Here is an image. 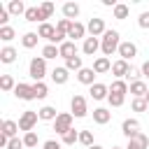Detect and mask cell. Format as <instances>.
Segmentation results:
<instances>
[{
	"mask_svg": "<svg viewBox=\"0 0 149 149\" xmlns=\"http://www.w3.org/2000/svg\"><path fill=\"white\" fill-rule=\"evenodd\" d=\"M137 23H140V28H149V12H142L140 19H137Z\"/></svg>",
	"mask_w": 149,
	"mask_h": 149,
	"instance_id": "obj_43",
	"label": "cell"
},
{
	"mask_svg": "<svg viewBox=\"0 0 149 149\" xmlns=\"http://www.w3.org/2000/svg\"><path fill=\"white\" fill-rule=\"evenodd\" d=\"M14 35H16V33H14L12 26H2V28H0V40H2V42H12Z\"/></svg>",
	"mask_w": 149,
	"mask_h": 149,
	"instance_id": "obj_34",
	"label": "cell"
},
{
	"mask_svg": "<svg viewBox=\"0 0 149 149\" xmlns=\"http://www.w3.org/2000/svg\"><path fill=\"white\" fill-rule=\"evenodd\" d=\"M65 68H68V70H74V72H79V70H81V56L68 58V61H65Z\"/></svg>",
	"mask_w": 149,
	"mask_h": 149,
	"instance_id": "obj_35",
	"label": "cell"
},
{
	"mask_svg": "<svg viewBox=\"0 0 149 149\" xmlns=\"http://www.w3.org/2000/svg\"><path fill=\"white\" fill-rule=\"evenodd\" d=\"M58 51H61V56L68 61V58H74L77 56V44L72 42V40H65L61 47H58Z\"/></svg>",
	"mask_w": 149,
	"mask_h": 149,
	"instance_id": "obj_12",
	"label": "cell"
},
{
	"mask_svg": "<svg viewBox=\"0 0 149 149\" xmlns=\"http://www.w3.org/2000/svg\"><path fill=\"white\" fill-rule=\"evenodd\" d=\"M112 149H121V147H112Z\"/></svg>",
	"mask_w": 149,
	"mask_h": 149,
	"instance_id": "obj_49",
	"label": "cell"
},
{
	"mask_svg": "<svg viewBox=\"0 0 149 149\" xmlns=\"http://www.w3.org/2000/svg\"><path fill=\"white\" fill-rule=\"evenodd\" d=\"M98 49H100V40H98V37H86V40H84V47H81V51H84L86 56H93Z\"/></svg>",
	"mask_w": 149,
	"mask_h": 149,
	"instance_id": "obj_17",
	"label": "cell"
},
{
	"mask_svg": "<svg viewBox=\"0 0 149 149\" xmlns=\"http://www.w3.org/2000/svg\"><path fill=\"white\" fill-rule=\"evenodd\" d=\"M93 70H95V74H102V72L112 70V63H109V58H107V56H100V58H95V61H93Z\"/></svg>",
	"mask_w": 149,
	"mask_h": 149,
	"instance_id": "obj_18",
	"label": "cell"
},
{
	"mask_svg": "<svg viewBox=\"0 0 149 149\" xmlns=\"http://www.w3.org/2000/svg\"><path fill=\"white\" fill-rule=\"evenodd\" d=\"M7 12H9V14H14V16H19V14H26V5H23L21 0H12V2L7 5Z\"/></svg>",
	"mask_w": 149,
	"mask_h": 149,
	"instance_id": "obj_27",
	"label": "cell"
},
{
	"mask_svg": "<svg viewBox=\"0 0 149 149\" xmlns=\"http://www.w3.org/2000/svg\"><path fill=\"white\" fill-rule=\"evenodd\" d=\"M37 40H40V35H37V33H26V35L21 37V44H23L26 49H33V47L37 44Z\"/></svg>",
	"mask_w": 149,
	"mask_h": 149,
	"instance_id": "obj_29",
	"label": "cell"
},
{
	"mask_svg": "<svg viewBox=\"0 0 149 149\" xmlns=\"http://www.w3.org/2000/svg\"><path fill=\"white\" fill-rule=\"evenodd\" d=\"M119 47H121L119 33H116V30H107V33L102 35V42H100V49H102V54H105V56H112L114 51H119Z\"/></svg>",
	"mask_w": 149,
	"mask_h": 149,
	"instance_id": "obj_1",
	"label": "cell"
},
{
	"mask_svg": "<svg viewBox=\"0 0 149 149\" xmlns=\"http://www.w3.org/2000/svg\"><path fill=\"white\" fill-rule=\"evenodd\" d=\"M121 133L130 140V137H135L137 133H140V121L137 119H126L123 123H121Z\"/></svg>",
	"mask_w": 149,
	"mask_h": 149,
	"instance_id": "obj_6",
	"label": "cell"
},
{
	"mask_svg": "<svg viewBox=\"0 0 149 149\" xmlns=\"http://www.w3.org/2000/svg\"><path fill=\"white\" fill-rule=\"evenodd\" d=\"M54 130H56L58 135H65L68 130H72V114H68V112L58 114L56 121H54Z\"/></svg>",
	"mask_w": 149,
	"mask_h": 149,
	"instance_id": "obj_5",
	"label": "cell"
},
{
	"mask_svg": "<svg viewBox=\"0 0 149 149\" xmlns=\"http://www.w3.org/2000/svg\"><path fill=\"white\" fill-rule=\"evenodd\" d=\"M14 95L21 98V100H35V91H33V86H28V84H16Z\"/></svg>",
	"mask_w": 149,
	"mask_h": 149,
	"instance_id": "obj_11",
	"label": "cell"
},
{
	"mask_svg": "<svg viewBox=\"0 0 149 149\" xmlns=\"http://www.w3.org/2000/svg\"><path fill=\"white\" fill-rule=\"evenodd\" d=\"M142 74H144V77H149V61H144V63H142Z\"/></svg>",
	"mask_w": 149,
	"mask_h": 149,
	"instance_id": "obj_46",
	"label": "cell"
},
{
	"mask_svg": "<svg viewBox=\"0 0 149 149\" xmlns=\"http://www.w3.org/2000/svg\"><path fill=\"white\" fill-rule=\"evenodd\" d=\"M126 16H128V5H121L119 2L114 7V19H126Z\"/></svg>",
	"mask_w": 149,
	"mask_h": 149,
	"instance_id": "obj_39",
	"label": "cell"
},
{
	"mask_svg": "<svg viewBox=\"0 0 149 149\" xmlns=\"http://www.w3.org/2000/svg\"><path fill=\"white\" fill-rule=\"evenodd\" d=\"M37 35H40V37H44V40H49V42L54 44V35H56V28H54L51 23H40V30H37Z\"/></svg>",
	"mask_w": 149,
	"mask_h": 149,
	"instance_id": "obj_20",
	"label": "cell"
},
{
	"mask_svg": "<svg viewBox=\"0 0 149 149\" xmlns=\"http://www.w3.org/2000/svg\"><path fill=\"white\" fill-rule=\"evenodd\" d=\"M128 72H130L128 61H121V58H119V61L112 63V74H114V77H119V79H121V77H128Z\"/></svg>",
	"mask_w": 149,
	"mask_h": 149,
	"instance_id": "obj_10",
	"label": "cell"
},
{
	"mask_svg": "<svg viewBox=\"0 0 149 149\" xmlns=\"http://www.w3.org/2000/svg\"><path fill=\"white\" fill-rule=\"evenodd\" d=\"M144 100H147V105H149V93H147V95H144Z\"/></svg>",
	"mask_w": 149,
	"mask_h": 149,
	"instance_id": "obj_48",
	"label": "cell"
},
{
	"mask_svg": "<svg viewBox=\"0 0 149 149\" xmlns=\"http://www.w3.org/2000/svg\"><path fill=\"white\" fill-rule=\"evenodd\" d=\"M140 72H142V70H135V68H130V72H128V79L137 81V79H140Z\"/></svg>",
	"mask_w": 149,
	"mask_h": 149,
	"instance_id": "obj_45",
	"label": "cell"
},
{
	"mask_svg": "<svg viewBox=\"0 0 149 149\" xmlns=\"http://www.w3.org/2000/svg\"><path fill=\"white\" fill-rule=\"evenodd\" d=\"M0 61L2 63H14L16 61V49L14 47H2L0 49Z\"/></svg>",
	"mask_w": 149,
	"mask_h": 149,
	"instance_id": "obj_22",
	"label": "cell"
},
{
	"mask_svg": "<svg viewBox=\"0 0 149 149\" xmlns=\"http://www.w3.org/2000/svg\"><path fill=\"white\" fill-rule=\"evenodd\" d=\"M79 142H81L86 149L93 147V133H91V130H81V133H79Z\"/></svg>",
	"mask_w": 149,
	"mask_h": 149,
	"instance_id": "obj_36",
	"label": "cell"
},
{
	"mask_svg": "<svg viewBox=\"0 0 149 149\" xmlns=\"http://www.w3.org/2000/svg\"><path fill=\"white\" fill-rule=\"evenodd\" d=\"M135 98H144L147 93H149V86L142 81V79H137V81H130V88H128Z\"/></svg>",
	"mask_w": 149,
	"mask_h": 149,
	"instance_id": "obj_16",
	"label": "cell"
},
{
	"mask_svg": "<svg viewBox=\"0 0 149 149\" xmlns=\"http://www.w3.org/2000/svg\"><path fill=\"white\" fill-rule=\"evenodd\" d=\"M33 91H35V98H37V100L47 98V93H49V88H47L44 81H35V84H33Z\"/></svg>",
	"mask_w": 149,
	"mask_h": 149,
	"instance_id": "obj_31",
	"label": "cell"
},
{
	"mask_svg": "<svg viewBox=\"0 0 149 149\" xmlns=\"http://www.w3.org/2000/svg\"><path fill=\"white\" fill-rule=\"evenodd\" d=\"M147 107H149V105H147L144 98H135V100H133V109H135V112H144Z\"/></svg>",
	"mask_w": 149,
	"mask_h": 149,
	"instance_id": "obj_41",
	"label": "cell"
},
{
	"mask_svg": "<svg viewBox=\"0 0 149 149\" xmlns=\"http://www.w3.org/2000/svg\"><path fill=\"white\" fill-rule=\"evenodd\" d=\"M107 100H109V105H112V107H121V105H123V100H126V95L109 93V98H107Z\"/></svg>",
	"mask_w": 149,
	"mask_h": 149,
	"instance_id": "obj_40",
	"label": "cell"
},
{
	"mask_svg": "<svg viewBox=\"0 0 149 149\" xmlns=\"http://www.w3.org/2000/svg\"><path fill=\"white\" fill-rule=\"evenodd\" d=\"M28 74H30L35 81H42L44 74H47V61H44L42 56H35V58L30 61V65H28Z\"/></svg>",
	"mask_w": 149,
	"mask_h": 149,
	"instance_id": "obj_2",
	"label": "cell"
},
{
	"mask_svg": "<svg viewBox=\"0 0 149 149\" xmlns=\"http://www.w3.org/2000/svg\"><path fill=\"white\" fill-rule=\"evenodd\" d=\"M126 149H149V137L144 133H137L135 137L128 140V147Z\"/></svg>",
	"mask_w": 149,
	"mask_h": 149,
	"instance_id": "obj_8",
	"label": "cell"
},
{
	"mask_svg": "<svg viewBox=\"0 0 149 149\" xmlns=\"http://www.w3.org/2000/svg\"><path fill=\"white\" fill-rule=\"evenodd\" d=\"M63 14H65V19H77L79 16V5L77 2H65L63 5Z\"/></svg>",
	"mask_w": 149,
	"mask_h": 149,
	"instance_id": "obj_24",
	"label": "cell"
},
{
	"mask_svg": "<svg viewBox=\"0 0 149 149\" xmlns=\"http://www.w3.org/2000/svg\"><path fill=\"white\" fill-rule=\"evenodd\" d=\"M70 109H72V116H77V119H81V116H86V98L84 95H79V93H74L72 95V100H70Z\"/></svg>",
	"mask_w": 149,
	"mask_h": 149,
	"instance_id": "obj_4",
	"label": "cell"
},
{
	"mask_svg": "<svg viewBox=\"0 0 149 149\" xmlns=\"http://www.w3.org/2000/svg\"><path fill=\"white\" fill-rule=\"evenodd\" d=\"M23 144H26L28 149H37V133H35V130L26 133V135H23Z\"/></svg>",
	"mask_w": 149,
	"mask_h": 149,
	"instance_id": "obj_33",
	"label": "cell"
},
{
	"mask_svg": "<svg viewBox=\"0 0 149 149\" xmlns=\"http://www.w3.org/2000/svg\"><path fill=\"white\" fill-rule=\"evenodd\" d=\"M86 30L91 33V37H98V35H105L107 30H105V21L102 19H91L88 21V26H86Z\"/></svg>",
	"mask_w": 149,
	"mask_h": 149,
	"instance_id": "obj_9",
	"label": "cell"
},
{
	"mask_svg": "<svg viewBox=\"0 0 149 149\" xmlns=\"http://www.w3.org/2000/svg\"><path fill=\"white\" fill-rule=\"evenodd\" d=\"M77 79H79L81 84H86V86H93V84H95V81H93V79H95V70H93V68H81V70L77 72Z\"/></svg>",
	"mask_w": 149,
	"mask_h": 149,
	"instance_id": "obj_13",
	"label": "cell"
},
{
	"mask_svg": "<svg viewBox=\"0 0 149 149\" xmlns=\"http://www.w3.org/2000/svg\"><path fill=\"white\" fill-rule=\"evenodd\" d=\"M68 72H70L68 68H54V72H51L54 84H65V81H68V77H70Z\"/></svg>",
	"mask_w": 149,
	"mask_h": 149,
	"instance_id": "obj_21",
	"label": "cell"
},
{
	"mask_svg": "<svg viewBox=\"0 0 149 149\" xmlns=\"http://www.w3.org/2000/svg\"><path fill=\"white\" fill-rule=\"evenodd\" d=\"M74 142H79V133L72 128V130H68V133L63 135V144H74Z\"/></svg>",
	"mask_w": 149,
	"mask_h": 149,
	"instance_id": "obj_37",
	"label": "cell"
},
{
	"mask_svg": "<svg viewBox=\"0 0 149 149\" xmlns=\"http://www.w3.org/2000/svg\"><path fill=\"white\" fill-rule=\"evenodd\" d=\"M26 144H23V140H19V137H12L9 140V144H7V149H23Z\"/></svg>",
	"mask_w": 149,
	"mask_h": 149,
	"instance_id": "obj_42",
	"label": "cell"
},
{
	"mask_svg": "<svg viewBox=\"0 0 149 149\" xmlns=\"http://www.w3.org/2000/svg\"><path fill=\"white\" fill-rule=\"evenodd\" d=\"M37 119H40V112H33V109H26V112L21 114V119H19V130H26V133H30V130L35 128V123H37Z\"/></svg>",
	"mask_w": 149,
	"mask_h": 149,
	"instance_id": "obj_3",
	"label": "cell"
},
{
	"mask_svg": "<svg viewBox=\"0 0 149 149\" xmlns=\"http://www.w3.org/2000/svg\"><path fill=\"white\" fill-rule=\"evenodd\" d=\"M119 56H121V61H130V58L137 56V47H135L133 42H121V47H119Z\"/></svg>",
	"mask_w": 149,
	"mask_h": 149,
	"instance_id": "obj_7",
	"label": "cell"
},
{
	"mask_svg": "<svg viewBox=\"0 0 149 149\" xmlns=\"http://www.w3.org/2000/svg\"><path fill=\"white\" fill-rule=\"evenodd\" d=\"M16 130H19V123H14V121H9V119L2 121V135H7V137L12 140V137H16Z\"/></svg>",
	"mask_w": 149,
	"mask_h": 149,
	"instance_id": "obj_23",
	"label": "cell"
},
{
	"mask_svg": "<svg viewBox=\"0 0 149 149\" xmlns=\"http://www.w3.org/2000/svg\"><path fill=\"white\" fill-rule=\"evenodd\" d=\"M54 14V2H42L40 5V21L47 23V19Z\"/></svg>",
	"mask_w": 149,
	"mask_h": 149,
	"instance_id": "obj_28",
	"label": "cell"
},
{
	"mask_svg": "<svg viewBox=\"0 0 149 149\" xmlns=\"http://www.w3.org/2000/svg\"><path fill=\"white\" fill-rule=\"evenodd\" d=\"M56 116H58V112H56V107H51V105H47V107L40 109V119H42V121H56Z\"/></svg>",
	"mask_w": 149,
	"mask_h": 149,
	"instance_id": "obj_26",
	"label": "cell"
},
{
	"mask_svg": "<svg viewBox=\"0 0 149 149\" xmlns=\"http://www.w3.org/2000/svg\"><path fill=\"white\" fill-rule=\"evenodd\" d=\"M109 93H116V95H126V93H128V84H126L123 79H116V81H112V86H109Z\"/></svg>",
	"mask_w": 149,
	"mask_h": 149,
	"instance_id": "obj_25",
	"label": "cell"
},
{
	"mask_svg": "<svg viewBox=\"0 0 149 149\" xmlns=\"http://www.w3.org/2000/svg\"><path fill=\"white\" fill-rule=\"evenodd\" d=\"M44 149H63V147H61L56 140H47V142H44Z\"/></svg>",
	"mask_w": 149,
	"mask_h": 149,
	"instance_id": "obj_44",
	"label": "cell"
},
{
	"mask_svg": "<svg viewBox=\"0 0 149 149\" xmlns=\"http://www.w3.org/2000/svg\"><path fill=\"white\" fill-rule=\"evenodd\" d=\"M88 93H91L93 100H105V98H109V86H105V84H93Z\"/></svg>",
	"mask_w": 149,
	"mask_h": 149,
	"instance_id": "obj_14",
	"label": "cell"
},
{
	"mask_svg": "<svg viewBox=\"0 0 149 149\" xmlns=\"http://www.w3.org/2000/svg\"><path fill=\"white\" fill-rule=\"evenodd\" d=\"M84 35H86V26H84V23H79V21H72L68 37H70L72 42H77V40H79V37H84Z\"/></svg>",
	"mask_w": 149,
	"mask_h": 149,
	"instance_id": "obj_15",
	"label": "cell"
},
{
	"mask_svg": "<svg viewBox=\"0 0 149 149\" xmlns=\"http://www.w3.org/2000/svg\"><path fill=\"white\" fill-rule=\"evenodd\" d=\"M23 16H26V21H40V7H28Z\"/></svg>",
	"mask_w": 149,
	"mask_h": 149,
	"instance_id": "obj_38",
	"label": "cell"
},
{
	"mask_svg": "<svg viewBox=\"0 0 149 149\" xmlns=\"http://www.w3.org/2000/svg\"><path fill=\"white\" fill-rule=\"evenodd\" d=\"M88 149H102V147H100V144H93V147H88Z\"/></svg>",
	"mask_w": 149,
	"mask_h": 149,
	"instance_id": "obj_47",
	"label": "cell"
},
{
	"mask_svg": "<svg viewBox=\"0 0 149 149\" xmlns=\"http://www.w3.org/2000/svg\"><path fill=\"white\" fill-rule=\"evenodd\" d=\"M0 88H2V91H14V88H16L14 77H12V74H2V77H0Z\"/></svg>",
	"mask_w": 149,
	"mask_h": 149,
	"instance_id": "obj_30",
	"label": "cell"
},
{
	"mask_svg": "<svg viewBox=\"0 0 149 149\" xmlns=\"http://www.w3.org/2000/svg\"><path fill=\"white\" fill-rule=\"evenodd\" d=\"M109 119H112V112H109V109H105V107H98V109H93V121H95V123L105 126Z\"/></svg>",
	"mask_w": 149,
	"mask_h": 149,
	"instance_id": "obj_19",
	"label": "cell"
},
{
	"mask_svg": "<svg viewBox=\"0 0 149 149\" xmlns=\"http://www.w3.org/2000/svg\"><path fill=\"white\" fill-rule=\"evenodd\" d=\"M56 56H61V51H58L56 44H47V47L42 49V58H44V61H47V58H56Z\"/></svg>",
	"mask_w": 149,
	"mask_h": 149,
	"instance_id": "obj_32",
	"label": "cell"
}]
</instances>
